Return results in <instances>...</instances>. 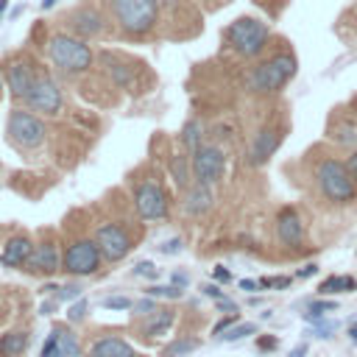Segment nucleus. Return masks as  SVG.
Listing matches in <instances>:
<instances>
[{"label":"nucleus","instance_id":"nucleus-9","mask_svg":"<svg viewBox=\"0 0 357 357\" xmlns=\"http://www.w3.org/2000/svg\"><path fill=\"white\" fill-rule=\"evenodd\" d=\"M134 206L145 220H162L167 215V195L159 181H142L134 190Z\"/></svg>","mask_w":357,"mask_h":357},{"label":"nucleus","instance_id":"nucleus-31","mask_svg":"<svg viewBox=\"0 0 357 357\" xmlns=\"http://www.w3.org/2000/svg\"><path fill=\"white\" fill-rule=\"evenodd\" d=\"M257 332V324H240V326H231V329H226L220 337L223 340H240V337H245V335H254Z\"/></svg>","mask_w":357,"mask_h":357},{"label":"nucleus","instance_id":"nucleus-33","mask_svg":"<svg viewBox=\"0 0 357 357\" xmlns=\"http://www.w3.org/2000/svg\"><path fill=\"white\" fill-rule=\"evenodd\" d=\"M103 307L106 310H131L134 301L126 298V296H109V298H103Z\"/></svg>","mask_w":357,"mask_h":357},{"label":"nucleus","instance_id":"nucleus-29","mask_svg":"<svg viewBox=\"0 0 357 357\" xmlns=\"http://www.w3.org/2000/svg\"><path fill=\"white\" fill-rule=\"evenodd\" d=\"M181 293H184V290H181L178 284H153V287L148 290V296H153V298H156V296H162V298H181Z\"/></svg>","mask_w":357,"mask_h":357},{"label":"nucleus","instance_id":"nucleus-28","mask_svg":"<svg viewBox=\"0 0 357 357\" xmlns=\"http://www.w3.org/2000/svg\"><path fill=\"white\" fill-rule=\"evenodd\" d=\"M332 310H337V301H315V304L307 307L304 318H307V321H321V318H324L326 312H332Z\"/></svg>","mask_w":357,"mask_h":357},{"label":"nucleus","instance_id":"nucleus-4","mask_svg":"<svg viewBox=\"0 0 357 357\" xmlns=\"http://www.w3.org/2000/svg\"><path fill=\"white\" fill-rule=\"evenodd\" d=\"M47 56L67 75H78V73L92 67V50H89V45L81 36L56 33L50 39V45H47Z\"/></svg>","mask_w":357,"mask_h":357},{"label":"nucleus","instance_id":"nucleus-12","mask_svg":"<svg viewBox=\"0 0 357 357\" xmlns=\"http://www.w3.org/2000/svg\"><path fill=\"white\" fill-rule=\"evenodd\" d=\"M326 137L332 142H337L340 148L354 151L357 148V114L346 106V109H335L329 123H326Z\"/></svg>","mask_w":357,"mask_h":357},{"label":"nucleus","instance_id":"nucleus-39","mask_svg":"<svg viewBox=\"0 0 357 357\" xmlns=\"http://www.w3.org/2000/svg\"><path fill=\"white\" fill-rule=\"evenodd\" d=\"M346 167H349V173H351V178L357 181V148H354V151H351V153L346 156Z\"/></svg>","mask_w":357,"mask_h":357},{"label":"nucleus","instance_id":"nucleus-23","mask_svg":"<svg viewBox=\"0 0 357 357\" xmlns=\"http://www.w3.org/2000/svg\"><path fill=\"white\" fill-rule=\"evenodd\" d=\"M321 296H326V293H351V290H357V279L354 276H329V279H324L321 282Z\"/></svg>","mask_w":357,"mask_h":357},{"label":"nucleus","instance_id":"nucleus-19","mask_svg":"<svg viewBox=\"0 0 357 357\" xmlns=\"http://www.w3.org/2000/svg\"><path fill=\"white\" fill-rule=\"evenodd\" d=\"M31 254H33L31 240H28L25 234H17V237H11V240L6 243V248H3V262L20 268V265H28Z\"/></svg>","mask_w":357,"mask_h":357},{"label":"nucleus","instance_id":"nucleus-34","mask_svg":"<svg viewBox=\"0 0 357 357\" xmlns=\"http://www.w3.org/2000/svg\"><path fill=\"white\" fill-rule=\"evenodd\" d=\"M134 273H137V276H145V279H156V276H159V268H156L153 262H137V265H134Z\"/></svg>","mask_w":357,"mask_h":357},{"label":"nucleus","instance_id":"nucleus-17","mask_svg":"<svg viewBox=\"0 0 357 357\" xmlns=\"http://www.w3.org/2000/svg\"><path fill=\"white\" fill-rule=\"evenodd\" d=\"M59 265H61V259H59L56 243L47 240V243L33 245V254H31V259H28V271H36V273H56Z\"/></svg>","mask_w":357,"mask_h":357},{"label":"nucleus","instance_id":"nucleus-22","mask_svg":"<svg viewBox=\"0 0 357 357\" xmlns=\"http://www.w3.org/2000/svg\"><path fill=\"white\" fill-rule=\"evenodd\" d=\"M170 173H173V181L178 184V190H187L190 187V176H192V159L184 156V153H176L170 159Z\"/></svg>","mask_w":357,"mask_h":357},{"label":"nucleus","instance_id":"nucleus-38","mask_svg":"<svg viewBox=\"0 0 357 357\" xmlns=\"http://www.w3.org/2000/svg\"><path fill=\"white\" fill-rule=\"evenodd\" d=\"M84 312H86V301H78L75 307H70V310H67V318H70V321H81V318H84Z\"/></svg>","mask_w":357,"mask_h":357},{"label":"nucleus","instance_id":"nucleus-8","mask_svg":"<svg viewBox=\"0 0 357 357\" xmlns=\"http://www.w3.org/2000/svg\"><path fill=\"white\" fill-rule=\"evenodd\" d=\"M192 176L201 184H218L226 173V153L218 145H201L192 151Z\"/></svg>","mask_w":357,"mask_h":357},{"label":"nucleus","instance_id":"nucleus-15","mask_svg":"<svg viewBox=\"0 0 357 357\" xmlns=\"http://www.w3.org/2000/svg\"><path fill=\"white\" fill-rule=\"evenodd\" d=\"M33 81H36V73H33L31 61L20 59V61H11V64H8V70H6V84H8V89H11L14 98H22V100H25L28 92H31V86H33Z\"/></svg>","mask_w":357,"mask_h":357},{"label":"nucleus","instance_id":"nucleus-11","mask_svg":"<svg viewBox=\"0 0 357 357\" xmlns=\"http://www.w3.org/2000/svg\"><path fill=\"white\" fill-rule=\"evenodd\" d=\"M95 240H98V245L109 262H117L131 251V237L117 223H100L95 231Z\"/></svg>","mask_w":357,"mask_h":357},{"label":"nucleus","instance_id":"nucleus-27","mask_svg":"<svg viewBox=\"0 0 357 357\" xmlns=\"http://www.w3.org/2000/svg\"><path fill=\"white\" fill-rule=\"evenodd\" d=\"M59 346H61V357H78V340L64 326H59Z\"/></svg>","mask_w":357,"mask_h":357},{"label":"nucleus","instance_id":"nucleus-6","mask_svg":"<svg viewBox=\"0 0 357 357\" xmlns=\"http://www.w3.org/2000/svg\"><path fill=\"white\" fill-rule=\"evenodd\" d=\"M100 245L98 240H75L67 245L64 257H61V271L73 273V276H89L100 268Z\"/></svg>","mask_w":357,"mask_h":357},{"label":"nucleus","instance_id":"nucleus-25","mask_svg":"<svg viewBox=\"0 0 357 357\" xmlns=\"http://www.w3.org/2000/svg\"><path fill=\"white\" fill-rule=\"evenodd\" d=\"M173 310H156L153 321L148 324V335H167V329L173 326Z\"/></svg>","mask_w":357,"mask_h":357},{"label":"nucleus","instance_id":"nucleus-32","mask_svg":"<svg viewBox=\"0 0 357 357\" xmlns=\"http://www.w3.org/2000/svg\"><path fill=\"white\" fill-rule=\"evenodd\" d=\"M337 22H340V25H346L351 33H357V3H351V6L340 14V20H337Z\"/></svg>","mask_w":357,"mask_h":357},{"label":"nucleus","instance_id":"nucleus-45","mask_svg":"<svg viewBox=\"0 0 357 357\" xmlns=\"http://www.w3.org/2000/svg\"><path fill=\"white\" fill-rule=\"evenodd\" d=\"M240 287H243V290H254V287H259V282H254V279H243Z\"/></svg>","mask_w":357,"mask_h":357},{"label":"nucleus","instance_id":"nucleus-44","mask_svg":"<svg viewBox=\"0 0 357 357\" xmlns=\"http://www.w3.org/2000/svg\"><path fill=\"white\" fill-rule=\"evenodd\" d=\"M218 307H220V310H229V312H237V304H231L229 298H220V301H218Z\"/></svg>","mask_w":357,"mask_h":357},{"label":"nucleus","instance_id":"nucleus-30","mask_svg":"<svg viewBox=\"0 0 357 357\" xmlns=\"http://www.w3.org/2000/svg\"><path fill=\"white\" fill-rule=\"evenodd\" d=\"M42 357H61V346H59V326H53V332L47 335L45 346H42Z\"/></svg>","mask_w":357,"mask_h":357},{"label":"nucleus","instance_id":"nucleus-14","mask_svg":"<svg viewBox=\"0 0 357 357\" xmlns=\"http://www.w3.org/2000/svg\"><path fill=\"white\" fill-rule=\"evenodd\" d=\"M276 234H279V240L284 245H293V248H298L304 243V220H301V215L293 206L279 209V215H276Z\"/></svg>","mask_w":357,"mask_h":357},{"label":"nucleus","instance_id":"nucleus-48","mask_svg":"<svg viewBox=\"0 0 357 357\" xmlns=\"http://www.w3.org/2000/svg\"><path fill=\"white\" fill-rule=\"evenodd\" d=\"M259 346H262V349H271V346H276V340H273V337H271V340H259Z\"/></svg>","mask_w":357,"mask_h":357},{"label":"nucleus","instance_id":"nucleus-40","mask_svg":"<svg viewBox=\"0 0 357 357\" xmlns=\"http://www.w3.org/2000/svg\"><path fill=\"white\" fill-rule=\"evenodd\" d=\"M201 290H204V293H206L209 298H215V301H220V298H226V296H223V290H220V287H215V284H204Z\"/></svg>","mask_w":357,"mask_h":357},{"label":"nucleus","instance_id":"nucleus-5","mask_svg":"<svg viewBox=\"0 0 357 357\" xmlns=\"http://www.w3.org/2000/svg\"><path fill=\"white\" fill-rule=\"evenodd\" d=\"M112 14L126 33H148L159 17V0H112Z\"/></svg>","mask_w":357,"mask_h":357},{"label":"nucleus","instance_id":"nucleus-35","mask_svg":"<svg viewBox=\"0 0 357 357\" xmlns=\"http://www.w3.org/2000/svg\"><path fill=\"white\" fill-rule=\"evenodd\" d=\"M335 329H337V321H324V318H321L318 326H315V335H318V337H329Z\"/></svg>","mask_w":357,"mask_h":357},{"label":"nucleus","instance_id":"nucleus-7","mask_svg":"<svg viewBox=\"0 0 357 357\" xmlns=\"http://www.w3.org/2000/svg\"><path fill=\"white\" fill-rule=\"evenodd\" d=\"M8 139L17 148H39L45 142V123L39 117H33L31 112L14 109L8 114V126H6Z\"/></svg>","mask_w":357,"mask_h":357},{"label":"nucleus","instance_id":"nucleus-50","mask_svg":"<svg viewBox=\"0 0 357 357\" xmlns=\"http://www.w3.org/2000/svg\"><path fill=\"white\" fill-rule=\"evenodd\" d=\"M349 335H351V337L357 340V326H351V329H349Z\"/></svg>","mask_w":357,"mask_h":357},{"label":"nucleus","instance_id":"nucleus-47","mask_svg":"<svg viewBox=\"0 0 357 357\" xmlns=\"http://www.w3.org/2000/svg\"><path fill=\"white\" fill-rule=\"evenodd\" d=\"M307 354V346H296L293 351H290V357H304Z\"/></svg>","mask_w":357,"mask_h":357},{"label":"nucleus","instance_id":"nucleus-36","mask_svg":"<svg viewBox=\"0 0 357 357\" xmlns=\"http://www.w3.org/2000/svg\"><path fill=\"white\" fill-rule=\"evenodd\" d=\"M137 315H148V312H156V304L151 301V298H142V301H134V307H131Z\"/></svg>","mask_w":357,"mask_h":357},{"label":"nucleus","instance_id":"nucleus-41","mask_svg":"<svg viewBox=\"0 0 357 357\" xmlns=\"http://www.w3.org/2000/svg\"><path fill=\"white\" fill-rule=\"evenodd\" d=\"M181 248V240H167L165 245H162V254H176Z\"/></svg>","mask_w":357,"mask_h":357},{"label":"nucleus","instance_id":"nucleus-51","mask_svg":"<svg viewBox=\"0 0 357 357\" xmlns=\"http://www.w3.org/2000/svg\"><path fill=\"white\" fill-rule=\"evenodd\" d=\"M53 3H56V0H45V3H42V6H45V8H50V6H53Z\"/></svg>","mask_w":357,"mask_h":357},{"label":"nucleus","instance_id":"nucleus-10","mask_svg":"<svg viewBox=\"0 0 357 357\" xmlns=\"http://www.w3.org/2000/svg\"><path fill=\"white\" fill-rule=\"evenodd\" d=\"M25 103L42 114H59L61 112V89L50 75H36Z\"/></svg>","mask_w":357,"mask_h":357},{"label":"nucleus","instance_id":"nucleus-43","mask_svg":"<svg viewBox=\"0 0 357 357\" xmlns=\"http://www.w3.org/2000/svg\"><path fill=\"white\" fill-rule=\"evenodd\" d=\"M215 279H218V282H229L231 276H229V271H226V268H215Z\"/></svg>","mask_w":357,"mask_h":357},{"label":"nucleus","instance_id":"nucleus-46","mask_svg":"<svg viewBox=\"0 0 357 357\" xmlns=\"http://www.w3.org/2000/svg\"><path fill=\"white\" fill-rule=\"evenodd\" d=\"M173 282H176L178 287H184V284H187V276H184V273H173Z\"/></svg>","mask_w":357,"mask_h":357},{"label":"nucleus","instance_id":"nucleus-49","mask_svg":"<svg viewBox=\"0 0 357 357\" xmlns=\"http://www.w3.org/2000/svg\"><path fill=\"white\" fill-rule=\"evenodd\" d=\"M6 6H8V3H6V0H0V17H3V11H6Z\"/></svg>","mask_w":357,"mask_h":357},{"label":"nucleus","instance_id":"nucleus-21","mask_svg":"<svg viewBox=\"0 0 357 357\" xmlns=\"http://www.w3.org/2000/svg\"><path fill=\"white\" fill-rule=\"evenodd\" d=\"M28 343H31V335H28L25 329L6 332V335L0 337V354H3V357H20V354H25Z\"/></svg>","mask_w":357,"mask_h":357},{"label":"nucleus","instance_id":"nucleus-37","mask_svg":"<svg viewBox=\"0 0 357 357\" xmlns=\"http://www.w3.org/2000/svg\"><path fill=\"white\" fill-rule=\"evenodd\" d=\"M73 298H81V287H78V284L61 287V293H59V301H73Z\"/></svg>","mask_w":357,"mask_h":357},{"label":"nucleus","instance_id":"nucleus-1","mask_svg":"<svg viewBox=\"0 0 357 357\" xmlns=\"http://www.w3.org/2000/svg\"><path fill=\"white\" fill-rule=\"evenodd\" d=\"M298 70V61H296V53L290 47H282L271 56H265L262 61H257L248 75H245V86L254 92V95H276L282 92L293 75Z\"/></svg>","mask_w":357,"mask_h":357},{"label":"nucleus","instance_id":"nucleus-18","mask_svg":"<svg viewBox=\"0 0 357 357\" xmlns=\"http://www.w3.org/2000/svg\"><path fill=\"white\" fill-rule=\"evenodd\" d=\"M209 206H212V184L195 181L192 187H187V195H184V212H187V215L198 218V215H204Z\"/></svg>","mask_w":357,"mask_h":357},{"label":"nucleus","instance_id":"nucleus-24","mask_svg":"<svg viewBox=\"0 0 357 357\" xmlns=\"http://www.w3.org/2000/svg\"><path fill=\"white\" fill-rule=\"evenodd\" d=\"M201 139H204V126H201V120H187L184 128H181V142H184V148H190V153H192L195 148L204 145Z\"/></svg>","mask_w":357,"mask_h":357},{"label":"nucleus","instance_id":"nucleus-3","mask_svg":"<svg viewBox=\"0 0 357 357\" xmlns=\"http://www.w3.org/2000/svg\"><path fill=\"white\" fill-rule=\"evenodd\" d=\"M223 42L243 59H257L265 53L268 42H271V28L265 20L259 17H237L226 31H223Z\"/></svg>","mask_w":357,"mask_h":357},{"label":"nucleus","instance_id":"nucleus-16","mask_svg":"<svg viewBox=\"0 0 357 357\" xmlns=\"http://www.w3.org/2000/svg\"><path fill=\"white\" fill-rule=\"evenodd\" d=\"M70 31L75 36H81V39H95L103 31V17L95 8L84 6V8H78V11L70 14Z\"/></svg>","mask_w":357,"mask_h":357},{"label":"nucleus","instance_id":"nucleus-26","mask_svg":"<svg viewBox=\"0 0 357 357\" xmlns=\"http://www.w3.org/2000/svg\"><path fill=\"white\" fill-rule=\"evenodd\" d=\"M195 349H198V340L195 337H178V340H173L165 349V357H184V354H190Z\"/></svg>","mask_w":357,"mask_h":357},{"label":"nucleus","instance_id":"nucleus-20","mask_svg":"<svg viewBox=\"0 0 357 357\" xmlns=\"http://www.w3.org/2000/svg\"><path fill=\"white\" fill-rule=\"evenodd\" d=\"M92 357H139L123 337H100L92 346Z\"/></svg>","mask_w":357,"mask_h":357},{"label":"nucleus","instance_id":"nucleus-52","mask_svg":"<svg viewBox=\"0 0 357 357\" xmlns=\"http://www.w3.org/2000/svg\"><path fill=\"white\" fill-rule=\"evenodd\" d=\"M0 98H3V78H0Z\"/></svg>","mask_w":357,"mask_h":357},{"label":"nucleus","instance_id":"nucleus-42","mask_svg":"<svg viewBox=\"0 0 357 357\" xmlns=\"http://www.w3.org/2000/svg\"><path fill=\"white\" fill-rule=\"evenodd\" d=\"M318 271V265H304L301 271H298V279H307V276H312Z\"/></svg>","mask_w":357,"mask_h":357},{"label":"nucleus","instance_id":"nucleus-2","mask_svg":"<svg viewBox=\"0 0 357 357\" xmlns=\"http://www.w3.org/2000/svg\"><path fill=\"white\" fill-rule=\"evenodd\" d=\"M312 178L315 187L321 192V198H326L329 204H351L357 198V181L351 178L346 162H340L335 153L324 151L321 156H315L312 162Z\"/></svg>","mask_w":357,"mask_h":357},{"label":"nucleus","instance_id":"nucleus-13","mask_svg":"<svg viewBox=\"0 0 357 357\" xmlns=\"http://www.w3.org/2000/svg\"><path fill=\"white\" fill-rule=\"evenodd\" d=\"M282 139H284V128H282V126H262V128L257 131L254 142H251V151H248L251 165H257V167L265 165V162L279 151Z\"/></svg>","mask_w":357,"mask_h":357}]
</instances>
